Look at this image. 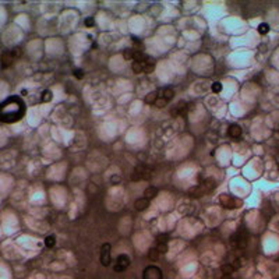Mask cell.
Here are the masks:
<instances>
[{
  "label": "cell",
  "instance_id": "obj_1",
  "mask_svg": "<svg viewBox=\"0 0 279 279\" xmlns=\"http://www.w3.org/2000/svg\"><path fill=\"white\" fill-rule=\"evenodd\" d=\"M149 177V170L145 165H138V166L134 167L133 175H131V179L134 181L135 180H142V179H148Z\"/></svg>",
  "mask_w": 279,
  "mask_h": 279
},
{
  "label": "cell",
  "instance_id": "obj_2",
  "mask_svg": "<svg viewBox=\"0 0 279 279\" xmlns=\"http://www.w3.org/2000/svg\"><path fill=\"white\" fill-rule=\"evenodd\" d=\"M100 262L105 267L110 264V244L109 243H105L100 247Z\"/></svg>",
  "mask_w": 279,
  "mask_h": 279
},
{
  "label": "cell",
  "instance_id": "obj_3",
  "mask_svg": "<svg viewBox=\"0 0 279 279\" xmlns=\"http://www.w3.org/2000/svg\"><path fill=\"white\" fill-rule=\"evenodd\" d=\"M130 265V258H128V255H126V254H122V255H119L116 258V264H114V271H117V272H120V271H124L126 268Z\"/></svg>",
  "mask_w": 279,
  "mask_h": 279
},
{
  "label": "cell",
  "instance_id": "obj_4",
  "mask_svg": "<svg viewBox=\"0 0 279 279\" xmlns=\"http://www.w3.org/2000/svg\"><path fill=\"white\" fill-rule=\"evenodd\" d=\"M219 201L225 208L228 209H233V208H237V201L234 200L232 195H228V194H222L219 197Z\"/></svg>",
  "mask_w": 279,
  "mask_h": 279
},
{
  "label": "cell",
  "instance_id": "obj_5",
  "mask_svg": "<svg viewBox=\"0 0 279 279\" xmlns=\"http://www.w3.org/2000/svg\"><path fill=\"white\" fill-rule=\"evenodd\" d=\"M144 279H162V271L156 267H148L144 271Z\"/></svg>",
  "mask_w": 279,
  "mask_h": 279
},
{
  "label": "cell",
  "instance_id": "obj_6",
  "mask_svg": "<svg viewBox=\"0 0 279 279\" xmlns=\"http://www.w3.org/2000/svg\"><path fill=\"white\" fill-rule=\"evenodd\" d=\"M158 96L163 98L166 102H169V100L173 99V96H175V91H173L170 86H166V88H162L161 91H158Z\"/></svg>",
  "mask_w": 279,
  "mask_h": 279
},
{
  "label": "cell",
  "instance_id": "obj_7",
  "mask_svg": "<svg viewBox=\"0 0 279 279\" xmlns=\"http://www.w3.org/2000/svg\"><path fill=\"white\" fill-rule=\"evenodd\" d=\"M228 133L232 138H239L241 135V127L239 124H230L228 128Z\"/></svg>",
  "mask_w": 279,
  "mask_h": 279
},
{
  "label": "cell",
  "instance_id": "obj_8",
  "mask_svg": "<svg viewBox=\"0 0 279 279\" xmlns=\"http://www.w3.org/2000/svg\"><path fill=\"white\" fill-rule=\"evenodd\" d=\"M148 205H149V200L145 197L138 198V200H135V202H134V206H135L137 211H144Z\"/></svg>",
  "mask_w": 279,
  "mask_h": 279
},
{
  "label": "cell",
  "instance_id": "obj_9",
  "mask_svg": "<svg viewBox=\"0 0 279 279\" xmlns=\"http://www.w3.org/2000/svg\"><path fill=\"white\" fill-rule=\"evenodd\" d=\"M148 57V56H147ZM147 60V59H145ZM145 60L144 61H133V71L140 74V73H145Z\"/></svg>",
  "mask_w": 279,
  "mask_h": 279
},
{
  "label": "cell",
  "instance_id": "obj_10",
  "mask_svg": "<svg viewBox=\"0 0 279 279\" xmlns=\"http://www.w3.org/2000/svg\"><path fill=\"white\" fill-rule=\"evenodd\" d=\"M230 240H232V244H234V246H244L246 244V241H244L246 239L240 233H234L233 236L230 237Z\"/></svg>",
  "mask_w": 279,
  "mask_h": 279
},
{
  "label": "cell",
  "instance_id": "obj_11",
  "mask_svg": "<svg viewBox=\"0 0 279 279\" xmlns=\"http://www.w3.org/2000/svg\"><path fill=\"white\" fill-rule=\"evenodd\" d=\"M186 106H187V103L184 102V100L179 102L177 105H176L175 108H173V114H181V112L186 110Z\"/></svg>",
  "mask_w": 279,
  "mask_h": 279
},
{
  "label": "cell",
  "instance_id": "obj_12",
  "mask_svg": "<svg viewBox=\"0 0 279 279\" xmlns=\"http://www.w3.org/2000/svg\"><path fill=\"white\" fill-rule=\"evenodd\" d=\"M158 91H152L149 92V94L147 95V98H145V102L147 103H155L156 100H158Z\"/></svg>",
  "mask_w": 279,
  "mask_h": 279
},
{
  "label": "cell",
  "instance_id": "obj_13",
  "mask_svg": "<svg viewBox=\"0 0 279 279\" xmlns=\"http://www.w3.org/2000/svg\"><path fill=\"white\" fill-rule=\"evenodd\" d=\"M158 194V190H156V187H148L147 190L144 191V195H145V198H153L155 195Z\"/></svg>",
  "mask_w": 279,
  "mask_h": 279
},
{
  "label": "cell",
  "instance_id": "obj_14",
  "mask_svg": "<svg viewBox=\"0 0 279 279\" xmlns=\"http://www.w3.org/2000/svg\"><path fill=\"white\" fill-rule=\"evenodd\" d=\"M258 32L261 33V35H265V33L269 32V25L267 24V22H262V24L258 25Z\"/></svg>",
  "mask_w": 279,
  "mask_h": 279
},
{
  "label": "cell",
  "instance_id": "obj_15",
  "mask_svg": "<svg viewBox=\"0 0 279 279\" xmlns=\"http://www.w3.org/2000/svg\"><path fill=\"white\" fill-rule=\"evenodd\" d=\"M134 53H135L134 49H126L124 52H123V57H124L126 60H131V59H134Z\"/></svg>",
  "mask_w": 279,
  "mask_h": 279
},
{
  "label": "cell",
  "instance_id": "obj_16",
  "mask_svg": "<svg viewBox=\"0 0 279 279\" xmlns=\"http://www.w3.org/2000/svg\"><path fill=\"white\" fill-rule=\"evenodd\" d=\"M211 89H212V92H215V94H219L220 91H222V84L220 82H212V85H211Z\"/></svg>",
  "mask_w": 279,
  "mask_h": 279
},
{
  "label": "cell",
  "instance_id": "obj_17",
  "mask_svg": "<svg viewBox=\"0 0 279 279\" xmlns=\"http://www.w3.org/2000/svg\"><path fill=\"white\" fill-rule=\"evenodd\" d=\"M55 243H56L55 236H47L46 239H45V244H46L47 247H53V246H55Z\"/></svg>",
  "mask_w": 279,
  "mask_h": 279
},
{
  "label": "cell",
  "instance_id": "obj_18",
  "mask_svg": "<svg viewBox=\"0 0 279 279\" xmlns=\"http://www.w3.org/2000/svg\"><path fill=\"white\" fill-rule=\"evenodd\" d=\"M42 100H43V102H49V100H52V92H50V91H43V94H42Z\"/></svg>",
  "mask_w": 279,
  "mask_h": 279
},
{
  "label": "cell",
  "instance_id": "obj_19",
  "mask_svg": "<svg viewBox=\"0 0 279 279\" xmlns=\"http://www.w3.org/2000/svg\"><path fill=\"white\" fill-rule=\"evenodd\" d=\"M74 77L75 78H78V80H81V78L84 77V71L81 69H75L74 70Z\"/></svg>",
  "mask_w": 279,
  "mask_h": 279
},
{
  "label": "cell",
  "instance_id": "obj_20",
  "mask_svg": "<svg viewBox=\"0 0 279 279\" xmlns=\"http://www.w3.org/2000/svg\"><path fill=\"white\" fill-rule=\"evenodd\" d=\"M158 255H159V251L156 250V248H152V250L149 251V257L152 259H156V258H158Z\"/></svg>",
  "mask_w": 279,
  "mask_h": 279
},
{
  "label": "cell",
  "instance_id": "obj_21",
  "mask_svg": "<svg viewBox=\"0 0 279 279\" xmlns=\"http://www.w3.org/2000/svg\"><path fill=\"white\" fill-rule=\"evenodd\" d=\"M84 24H85L86 27H92V25L95 24V21H94V18H92V17H88V18H85Z\"/></svg>",
  "mask_w": 279,
  "mask_h": 279
},
{
  "label": "cell",
  "instance_id": "obj_22",
  "mask_svg": "<svg viewBox=\"0 0 279 279\" xmlns=\"http://www.w3.org/2000/svg\"><path fill=\"white\" fill-rule=\"evenodd\" d=\"M222 271H223V272H226V273H230L232 271H233V267H232V265H229V264L228 265H223Z\"/></svg>",
  "mask_w": 279,
  "mask_h": 279
},
{
  "label": "cell",
  "instance_id": "obj_23",
  "mask_svg": "<svg viewBox=\"0 0 279 279\" xmlns=\"http://www.w3.org/2000/svg\"><path fill=\"white\" fill-rule=\"evenodd\" d=\"M110 181H112V183H114V184L119 183V181H120V176H117V175H116V176H112V177H110Z\"/></svg>",
  "mask_w": 279,
  "mask_h": 279
}]
</instances>
